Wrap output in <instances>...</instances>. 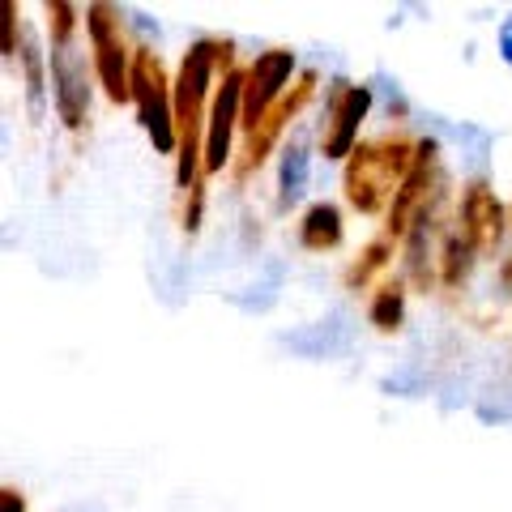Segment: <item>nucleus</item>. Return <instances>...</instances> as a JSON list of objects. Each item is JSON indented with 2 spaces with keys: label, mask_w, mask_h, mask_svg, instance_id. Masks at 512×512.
Wrapping results in <instances>:
<instances>
[{
  "label": "nucleus",
  "mask_w": 512,
  "mask_h": 512,
  "mask_svg": "<svg viewBox=\"0 0 512 512\" xmlns=\"http://www.w3.org/2000/svg\"><path fill=\"white\" fill-rule=\"evenodd\" d=\"M504 56L512 60V22H508V30H504Z\"/></svg>",
  "instance_id": "20"
},
{
  "label": "nucleus",
  "mask_w": 512,
  "mask_h": 512,
  "mask_svg": "<svg viewBox=\"0 0 512 512\" xmlns=\"http://www.w3.org/2000/svg\"><path fill=\"white\" fill-rule=\"evenodd\" d=\"M312 94H316V73L308 69V73H299V82H295L291 90L282 94V99H278V107L269 111V116L261 120V128H256V133L248 137L244 158H239V167H235V175H239V180H244V175H252L256 167L265 163V158H269V150L278 146V137L286 133V124H291V120L299 116V111L308 107V99H312Z\"/></svg>",
  "instance_id": "8"
},
{
  "label": "nucleus",
  "mask_w": 512,
  "mask_h": 512,
  "mask_svg": "<svg viewBox=\"0 0 512 512\" xmlns=\"http://www.w3.org/2000/svg\"><path fill=\"white\" fill-rule=\"evenodd\" d=\"M231 64V43H218V39H197L184 52L180 60V73L171 82L175 94V128H180V163H175V180L180 188H197V171L205 163V99H210V86H214V73Z\"/></svg>",
  "instance_id": "1"
},
{
  "label": "nucleus",
  "mask_w": 512,
  "mask_h": 512,
  "mask_svg": "<svg viewBox=\"0 0 512 512\" xmlns=\"http://www.w3.org/2000/svg\"><path fill=\"white\" fill-rule=\"evenodd\" d=\"M291 73H295L291 47H269V52H261L248 64V73H244V120H239V128H244L248 137L261 128V120L269 116V111L278 107Z\"/></svg>",
  "instance_id": "5"
},
{
  "label": "nucleus",
  "mask_w": 512,
  "mask_h": 512,
  "mask_svg": "<svg viewBox=\"0 0 512 512\" xmlns=\"http://www.w3.org/2000/svg\"><path fill=\"white\" fill-rule=\"evenodd\" d=\"M133 107L137 120L146 128L150 146L158 154L180 150V128H175V94L163 73V60H158L150 47H137L133 52Z\"/></svg>",
  "instance_id": "3"
},
{
  "label": "nucleus",
  "mask_w": 512,
  "mask_h": 512,
  "mask_svg": "<svg viewBox=\"0 0 512 512\" xmlns=\"http://www.w3.org/2000/svg\"><path fill=\"white\" fill-rule=\"evenodd\" d=\"M393 244H397L393 235H380V239H372V244L355 256V261H350V269H346V286H350V291H363V286L393 261Z\"/></svg>",
  "instance_id": "13"
},
{
  "label": "nucleus",
  "mask_w": 512,
  "mask_h": 512,
  "mask_svg": "<svg viewBox=\"0 0 512 512\" xmlns=\"http://www.w3.org/2000/svg\"><path fill=\"white\" fill-rule=\"evenodd\" d=\"M508 231V210L495 197V188L487 180L466 184V197H461V235L470 239L474 252H495L500 239Z\"/></svg>",
  "instance_id": "9"
},
{
  "label": "nucleus",
  "mask_w": 512,
  "mask_h": 512,
  "mask_svg": "<svg viewBox=\"0 0 512 512\" xmlns=\"http://www.w3.org/2000/svg\"><path fill=\"white\" fill-rule=\"evenodd\" d=\"M299 244L308 252H333L342 244V210L329 201H316L299 222Z\"/></svg>",
  "instance_id": "11"
},
{
  "label": "nucleus",
  "mask_w": 512,
  "mask_h": 512,
  "mask_svg": "<svg viewBox=\"0 0 512 512\" xmlns=\"http://www.w3.org/2000/svg\"><path fill=\"white\" fill-rule=\"evenodd\" d=\"M303 180H308V158H303L299 146H291V150H286V158H282V192H278V201L295 205L299 192H303Z\"/></svg>",
  "instance_id": "16"
},
{
  "label": "nucleus",
  "mask_w": 512,
  "mask_h": 512,
  "mask_svg": "<svg viewBox=\"0 0 512 512\" xmlns=\"http://www.w3.org/2000/svg\"><path fill=\"white\" fill-rule=\"evenodd\" d=\"M77 5L69 0H47V26H52V47H73V30H77Z\"/></svg>",
  "instance_id": "17"
},
{
  "label": "nucleus",
  "mask_w": 512,
  "mask_h": 512,
  "mask_svg": "<svg viewBox=\"0 0 512 512\" xmlns=\"http://www.w3.org/2000/svg\"><path fill=\"white\" fill-rule=\"evenodd\" d=\"M18 60H22V69H26V99H30V116H39L43 111V56H39V47H35V39H22V52H18Z\"/></svg>",
  "instance_id": "15"
},
{
  "label": "nucleus",
  "mask_w": 512,
  "mask_h": 512,
  "mask_svg": "<svg viewBox=\"0 0 512 512\" xmlns=\"http://www.w3.org/2000/svg\"><path fill=\"white\" fill-rule=\"evenodd\" d=\"M18 35H22V9H18V5H9V9H5V56H9V60L22 52V47H18Z\"/></svg>",
  "instance_id": "18"
},
{
  "label": "nucleus",
  "mask_w": 512,
  "mask_h": 512,
  "mask_svg": "<svg viewBox=\"0 0 512 512\" xmlns=\"http://www.w3.org/2000/svg\"><path fill=\"white\" fill-rule=\"evenodd\" d=\"M86 35L94 52V77L107 94V103H133V52L124 47V26L120 13L111 5H90L86 9Z\"/></svg>",
  "instance_id": "4"
},
{
  "label": "nucleus",
  "mask_w": 512,
  "mask_h": 512,
  "mask_svg": "<svg viewBox=\"0 0 512 512\" xmlns=\"http://www.w3.org/2000/svg\"><path fill=\"white\" fill-rule=\"evenodd\" d=\"M470 265H474V248L461 231H448L444 244H440V282L444 286H461L470 278Z\"/></svg>",
  "instance_id": "14"
},
{
  "label": "nucleus",
  "mask_w": 512,
  "mask_h": 512,
  "mask_svg": "<svg viewBox=\"0 0 512 512\" xmlns=\"http://www.w3.org/2000/svg\"><path fill=\"white\" fill-rule=\"evenodd\" d=\"M372 325L380 333H397L402 329V320H406V282L402 278H393V282H380L376 286V295H372Z\"/></svg>",
  "instance_id": "12"
},
{
  "label": "nucleus",
  "mask_w": 512,
  "mask_h": 512,
  "mask_svg": "<svg viewBox=\"0 0 512 512\" xmlns=\"http://www.w3.org/2000/svg\"><path fill=\"white\" fill-rule=\"evenodd\" d=\"M52 90H56V111L64 128L82 133L86 116H90V86H86V69L77 64L73 47H56L52 56Z\"/></svg>",
  "instance_id": "10"
},
{
  "label": "nucleus",
  "mask_w": 512,
  "mask_h": 512,
  "mask_svg": "<svg viewBox=\"0 0 512 512\" xmlns=\"http://www.w3.org/2000/svg\"><path fill=\"white\" fill-rule=\"evenodd\" d=\"M0 512H26V495L5 487V491H0Z\"/></svg>",
  "instance_id": "19"
},
{
  "label": "nucleus",
  "mask_w": 512,
  "mask_h": 512,
  "mask_svg": "<svg viewBox=\"0 0 512 512\" xmlns=\"http://www.w3.org/2000/svg\"><path fill=\"white\" fill-rule=\"evenodd\" d=\"M372 111V86H355V82H338L329 99V116H325V133H320V150L325 158H350L359 146V124Z\"/></svg>",
  "instance_id": "7"
},
{
  "label": "nucleus",
  "mask_w": 512,
  "mask_h": 512,
  "mask_svg": "<svg viewBox=\"0 0 512 512\" xmlns=\"http://www.w3.org/2000/svg\"><path fill=\"white\" fill-rule=\"evenodd\" d=\"M508 218H512V210H508Z\"/></svg>",
  "instance_id": "21"
},
{
  "label": "nucleus",
  "mask_w": 512,
  "mask_h": 512,
  "mask_svg": "<svg viewBox=\"0 0 512 512\" xmlns=\"http://www.w3.org/2000/svg\"><path fill=\"white\" fill-rule=\"evenodd\" d=\"M414 167V146L402 137H380V141H359L355 154L346 158V201L359 214H380L393 210L397 192H402L406 175Z\"/></svg>",
  "instance_id": "2"
},
{
  "label": "nucleus",
  "mask_w": 512,
  "mask_h": 512,
  "mask_svg": "<svg viewBox=\"0 0 512 512\" xmlns=\"http://www.w3.org/2000/svg\"><path fill=\"white\" fill-rule=\"evenodd\" d=\"M239 120H244V73L231 69L227 77H222V86L214 90V99H210V120H205V163H201L205 175L227 167L231 137H235Z\"/></svg>",
  "instance_id": "6"
}]
</instances>
